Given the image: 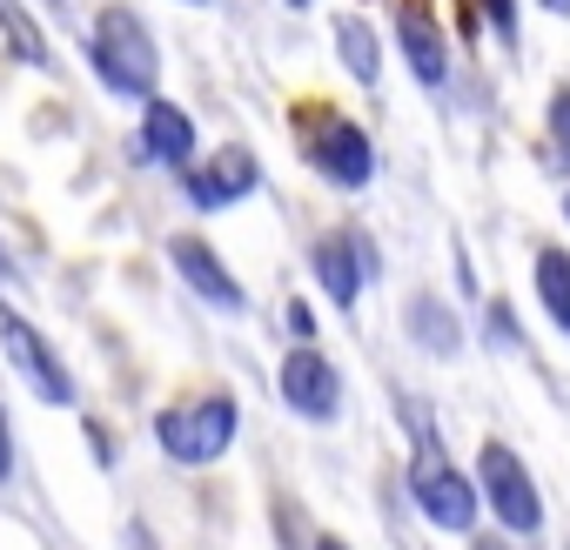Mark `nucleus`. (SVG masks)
<instances>
[{"mask_svg":"<svg viewBox=\"0 0 570 550\" xmlns=\"http://www.w3.org/2000/svg\"><path fill=\"white\" fill-rule=\"evenodd\" d=\"M81 55H88V75L115 101H148L161 88V41H155V28L128 8V0L95 8V21L81 35Z\"/></svg>","mask_w":570,"mask_h":550,"instance_id":"nucleus-1","label":"nucleus"},{"mask_svg":"<svg viewBox=\"0 0 570 550\" xmlns=\"http://www.w3.org/2000/svg\"><path fill=\"white\" fill-rule=\"evenodd\" d=\"M155 450L181 470H208L235 450L242 436V403L235 390H202V396H181V403H161L155 410Z\"/></svg>","mask_w":570,"mask_h":550,"instance_id":"nucleus-2","label":"nucleus"},{"mask_svg":"<svg viewBox=\"0 0 570 550\" xmlns=\"http://www.w3.org/2000/svg\"><path fill=\"white\" fill-rule=\"evenodd\" d=\"M0 356H8V370L28 383V396H35L41 410H75V403H81L75 363L61 356V343H55L14 296H0Z\"/></svg>","mask_w":570,"mask_h":550,"instance_id":"nucleus-3","label":"nucleus"},{"mask_svg":"<svg viewBox=\"0 0 570 550\" xmlns=\"http://www.w3.org/2000/svg\"><path fill=\"white\" fill-rule=\"evenodd\" d=\"M303 161L330 188H343V195H363L376 181V141H370V128L350 121V115H336V108L303 115Z\"/></svg>","mask_w":570,"mask_h":550,"instance_id":"nucleus-4","label":"nucleus"},{"mask_svg":"<svg viewBox=\"0 0 570 550\" xmlns=\"http://www.w3.org/2000/svg\"><path fill=\"white\" fill-rule=\"evenodd\" d=\"M309 275H316V289L350 316L356 303H363V289L383 275V255H376V242H370V228H323L316 242H309Z\"/></svg>","mask_w":570,"mask_h":550,"instance_id":"nucleus-5","label":"nucleus"},{"mask_svg":"<svg viewBox=\"0 0 570 550\" xmlns=\"http://www.w3.org/2000/svg\"><path fill=\"white\" fill-rule=\"evenodd\" d=\"M403 483H410V503L423 510L430 530H450V537L476 530V477H463L450 463V450H416Z\"/></svg>","mask_w":570,"mask_h":550,"instance_id":"nucleus-6","label":"nucleus"},{"mask_svg":"<svg viewBox=\"0 0 570 550\" xmlns=\"http://www.w3.org/2000/svg\"><path fill=\"white\" fill-rule=\"evenodd\" d=\"M175 181H181V202H188L195 215H222V208H242V202L262 188V161H255L248 141H222V148L195 155Z\"/></svg>","mask_w":570,"mask_h":550,"instance_id":"nucleus-7","label":"nucleus"},{"mask_svg":"<svg viewBox=\"0 0 570 550\" xmlns=\"http://www.w3.org/2000/svg\"><path fill=\"white\" fill-rule=\"evenodd\" d=\"M476 477H483V503H490V517L503 523V537H537L543 530V497H537V477H530V463L510 450V443H483L476 450Z\"/></svg>","mask_w":570,"mask_h":550,"instance_id":"nucleus-8","label":"nucleus"},{"mask_svg":"<svg viewBox=\"0 0 570 550\" xmlns=\"http://www.w3.org/2000/svg\"><path fill=\"white\" fill-rule=\"evenodd\" d=\"M161 255H168V268H175V283L195 296V303H208L215 316H248V289H242V275L222 262V248L208 242V235H168L161 242Z\"/></svg>","mask_w":570,"mask_h":550,"instance_id":"nucleus-9","label":"nucleus"},{"mask_svg":"<svg viewBox=\"0 0 570 550\" xmlns=\"http://www.w3.org/2000/svg\"><path fill=\"white\" fill-rule=\"evenodd\" d=\"M275 390H282V403H289L303 423H316V430H330L336 416H343V370L330 363V350L323 343H289V356H282V370H275Z\"/></svg>","mask_w":570,"mask_h":550,"instance_id":"nucleus-10","label":"nucleus"},{"mask_svg":"<svg viewBox=\"0 0 570 550\" xmlns=\"http://www.w3.org/2000/svg\"><path fill=\"white\" fill-rule=\"evenodd\" d=\"M202 155V128L181 101H168L161 88L148 101H135V161L141 168H161V175H181L188 161Z\"/></svg>","mask_w":570,"mask_h":550,"instance_id":"nucleus-11","label":"nucleus"},{"mask_svg":"<svg viewBox=\"0 0 570 550\" xmlns=\"http://www.w3.org/2000/svg\"><path fill=\"white\" fill-rule=\"evenodd\" d=\"M396 48L416 75V88L450 81V41H443V21L430 14V0H396Z\"/></svg>","mask_w":570,"mask_h":550,"instance_id":"nucleus-12","label":"nucleus"},{"mask_svg":"<svg viewBox=\"0 0 570 550\" xmlns=\"http://www.w3.org/2000/svg\"><path fill=\"white\" fill-rule=\"evenodd\" d=\"M403 336L416 343V350H430V356H463V316L443 303V296H430V289H416L410 303H403Z\"/></svg>","mask_w":570,"mask_h":550,"instance_id":"nucleus-13","label":"nucleus"},{"mask_svg":"<svg viewBox=\"0 0 570 550\" xmlns=\"http://www.w3.org/2000/svg\"><path fill=\"white\" fill-rule=\"evenodd\" d=\"M530 283H537V310L570 336V248H563V242H537Z\"/></svg>","mask_w":570,"mask_h":550,"instance_id":"nucleus-14","label":"nucleus"},{"mask_svg":"<svg viewBox=\"0 0 570 550\" xmlns=\"http://www.w3.org/2000/svg\"><path fill=\"white\" fill-rule=\"evenodd\" d=\"M0 48H8V61H21V68H35V75H55L48 28L28 14V0H0Z\"/></svg>","mask_w":570,"mask_h":550,"instance_id":"nucleus-15","label":"nucleus"},{"mask_svg":"<svg viewBox=\"0 0 570 550\" xmlns=\"http://www.w3.org/2000/svg\"><path fill=\"white\" fill-rule=\"evenodd\" d=\"M336 61L350 68L356 88H376L383 81V41L363 14H336Z\"/></svg>","mask_w":570,"mask_h":550,"instance_id":"nucleus-16","label":"nucleus"},{"mask_svg":"<svg viewBox=\"0 0 570 550\" xmlns=\"http://www.w3.org/2000/svg\"><path fill=\"white\" fill-rule=\"evenodd\" d=\"M543 135H550V161L570 175V81L550 88V108H543Z\"/></svg>","mask_w":570,"mask_h":550,"instance_id":"nucleus-17","label":"nucleus"},{"mask_svg":"<svg viewBox=\"0 0 570 550\" xmlns=\"http://www.w3.org/2000/svg\"><path fill=\"white\" fill-rule=\"evenodd\" d=\"M396 416H403V430H410V443H416V450H443V430H436V410H430L423 396H410V390H396Z\"/></svg>","mask_w":570,"mask_h":550,"instance_id":"nucleus-18","label":"nucleus"},{"mask_svg":"<svg viewBox=\"0 0 570 550\" xmlns=\"http://www.w3.org/2000/svg\"><path fill=\"white\" fill-rule=\"evenodd\" d=\"M21 477V436H14V410H8V396H0V490H8Z\"/></svg>","mask_w":570,"mask_h":550,"instance_id":"nucleus-19","label":"nucleus"},{"mask_svg":"<svg viewBox=\"0 0 570 550\" xmlns=\"http://www.w3.org/2000/svg\"><path fill=\"white\" fill-rule=\"evenodd\" d=\"M282 330H289V343H316V310L303 296H289L282 303Z\"/></svg>","mask_w":570,"mask_h":550,"instance_id":"nucleus-20","label":"nucleus"},{"mask_svg":"<svg viewBox=\"0 0 570 550\" xmlns=\"http://www.w3.org/2000/svg\"><path fill=\"white\" fill-rule=\"evenodd\" d=\"M490 336H497V343H503V350H517V343H523V330H517V310H510V303H503V296H497V303H490Z\"/></svg>","mask_w":570,"mask_h":550,"instance_id":"nucleus-21","label":"nucleus"},{"mask_svg":"<svg viewBox=\"0 0 570 550\" xmlns=\"http://www.w3.org/2000/svg\"><path fill=\"white\" fill-rule=\"evenodd\" d=\"M483 14H490L497 41H503V48H517V0H483Z\"/></svg>","mask_w":570,"mask_h":550,"instance_id":"nucleus-22","label":"nucleus"},{"mask_svg":"<svg viewBox=\"0 0 570 550\" xmlns=\"http://www.w3.org/2000/svg\"><path fill=\"white\" fill-rule=\"evenodd\" d=\"M81 430H88V443H95V463L108 470V463H115V436H108V423H101V416H81Z\"/></svg>","mask_w":570,"mask_h":550,"instance_id":"nucleus-23","label":"nucleus"},{"mask_svg":"<svg viewBox=\"0 0 570 550\" xmlns=\"http://www.w3.org/2000/svg\"><path fill=\"white\" fill-rule=\"evenodd\" d=\"M14 283H21V255H14V242H8V235H0V296H8Z\"/></svg>","mask_w":570,"mask_h":550,"instance_id":"nucleus-24","label":"nucleus"},{"mask_svg":"<svg viewBox=\"0 0 570 550\" xmlns=\"http://www.w3.org/2000/svg\"><path fill=\"white\" fill-rule=\"evenodd\" d=\"M470 550H517L503 530H470Z\"/></svg>","mask_w":570,"mask_h":550,"instance_id":"nucleus-25","label":"nucleus"},{"mask_svg":"<svg viewBox=\"0 0 570 550\" xmlns=\"http://www.w3.org/2000/svg\"><path fill=\"white\" fill-rule=\"evenodd\" d=\"M128 550H155V537H148V523H141V517L128 523Z\"/></svg>","mask_w":570,"mask_h":550,"instance_id":"nucleus-26","label":"nucleus"},{"mask_svg":"<svg viewBox=\"0 0 570 550\" xmlns=\"http://www.w3.org/2000/svg\"><path fill=\"white\" fill-rule=\"evenodd\" d=\"M309 550H350V543H343V537H330V530H316V543H309Z\"/></svg>","mask_w":570,"mask_h":550,"instance_id":"nucleus-27","label":"nucleus"},{"mask_svg":"<svg viewBox=\"0 0 570 550\" xmlns=\"http://www.w3.org/2000/svg\"><path fill=\"white\" fill-rule=\"evenodd\" d=\"M543 14H557V21H570V0H537Z\"/></svg>","mask_w":570,"mask_h":550,"instance_id":"nucleus-28","label":"nucleus"},{"mask_svg":"<svg viewBox=\"0 0 570 550\" xmlns=\"http://www.w3.org/2000/svg\"><path fill=\"white\" fill-rule=\"evenodd\" d=\"M563 222H570V188H563Z\"/></svg>","mask_w":570,"mask_h":550,"instance_id":"nucleus-29","label":"nucleus"},{"mask_svg":"<svg viewBox=\"0 0 570 550\" xmlns=\"http://www.w3.org/2000/svg\"><path fill=\"white\" fill-rule=\"evenodd\" d=\"M289 8H316V0H289Z\"/></svg>","mask_w":570,"mask_h":550,"instance_id":"nucleus-30","label":"nucleus"},{"mask_svg":"<svg viewBox=\"0 0 570 550\" xmlns=\"http://www.w3.org/2000/svg\"><path fill=\"white\" fill-rule=\"evenodd\" d=\"M181 8H208V0H181Z\"/></svg>","mask_w":570,"mask_h":550,"instance_id":"nucleus-31","label":"nucleus"}]
</instances>
